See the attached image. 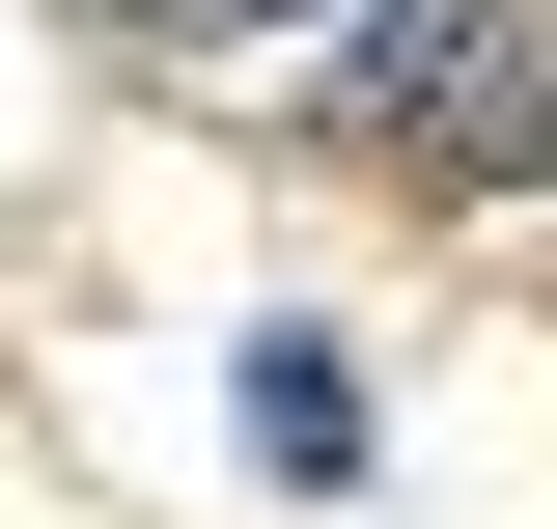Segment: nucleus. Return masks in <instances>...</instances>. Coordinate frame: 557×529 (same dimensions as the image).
<instances>
[{"label": "nucleus", "mask_w": 557, "mask_h": 529, "mask_svg": "<svg viewBox=\"0 0 557 529\" xmlns=\"http://www.w3.org/2000/svg\"><path fill=\"white\" fill-rule=\"evenodd\" d=\"M251 446H278V473H362V362H335V334H278V362H251Z\"/></svg>", "instance_id": "3"}, {"label": "nucleus", "mask_w": 557, "mask_h": 529, "mask_svg": "<svg viewBox=\"0 0 557 529\" xmlns=\"http://www.w3.org/2000/svg\"><path fill=\"white\" fill-rule=\"evenodd\" d=\"M139 57H251V28H335V0H112Z\"/></svg>", "instance_id": "4"}, {"label": "nucleus", "mask_w": 557, "mask_h": 529, "mask_svg": "<svg viewBox=\"0 0 557 529\" xmlns=\"http://www.w3.org/2000/svg\"><path fill=\"white\" fill-rule=\"evenodd\" d=\"M418 168H446V196H530V168H557V28H502V57H474V112L418 139Z\"/></svg>", "instance_id": "2"}, {"label": "nucleus", "mask_w": 557, "mask_h": 529, "mask_svg": "<svg viewBox=\"0 0 557 529\" xmlns=\"http://www.w3.org/2000/svg\"><path fill=\"white\" fill-rule=\"evenodd\" d=\"M502 28H530V0H335V112H362V139H446Z\"/></svg>", "instance_id": "1"}]
</instances>
